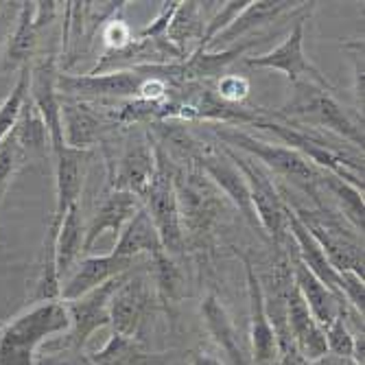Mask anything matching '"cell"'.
I'll use <instances>...</instances> for the list:
<instances>
[{
  "label": "cell",
  "mask_w": 365,
  "mask_h": 365,
  "mask_svg": "<svg viewBox=\"0 0 365 365\" xmlns=\"http://www.w3.org/2000/svg\"><path fill=\"white\" fill-rule=\"evenodd\" d=\"M252 127L269 131V134H274V138L280 140V145L297 151L319 171L337 175L363 188V151L361 149L326 134V131H319L307 125L278 120L269 116L267 110H262L260 118H256Z\"/></svg>",
  "instance_id": "6da1fadb"
},
{
  "label": "cell",
  "mask_w": 365,
  "mask_h": 365,
  "mask_svg": "<svg viewBox=\"0 0 365 365\" xmlns=\"http://www.w3.org/2000/svg\"><path fill=\"white\" fill-rule=\"evenodd\" d=\"M269 116L284 123L307 125L326 131V134L363 151V127L344 110L335 94L330 92V86H295V94L291 101L278 108L276 112H269Z\"/></svg>",
  "instance_id": "7a4b0ae2"
},
{
  "label": "cell",
  "mask_w": 365,
  "mask_h": 365,
  "mask_svg": "<svg viewBox=\"0 0 365 365\" xmlns=\"http://www.w3.org/2000/svg\"><path fill=\"white\" fill-rule=\"evenodd\" d=\"M68 328L71 315L61 300L33 304L0 335V365H33L38 348L53 335L68 333Z\"/></svg>",
  "instance_id": "3957f363"
},
{
  "label": "cell",
  "mask_w": 365,
  "mask_h": 365,
  "mask_svg": "<svg viewBox=\"0 0 365 365\" xmlns=\"http://www.w3.org/2000/svg\"><path fill=\"white\" fill-rule=\"evenodd\" d=\"M212 131L221 140V145L254 158L260 167H264L272 175L278 173L280 178L293 182L295 186H300L304 190H311V192H315V188L319 186V178L324 171L313 167V164L297 151H293L280 143L260 140L237 125H212Z\"/></svg>",
  "instance_id": "277c9868"
},
{
  "label": "cell",
  "mask_w": 365,
  "mask_h": 365,
  "mask_svg": "<svg viewBox=\"0 0 365 365\" xmlns=\"http://www.w3.org/2000/svg\"><path fill=\"white\" fill-rule=\"evenodd\" d=\"M295 217L304 223L313 239L324 250L328 262L337 272H352L363 276V235L356 232L339 212H330L326 208L307 210L291 208Z\"/></svg>",
  "instance_id": "5b68a950"
},
{
  "label": "cell",
  "mask_w": 365,
  "mask_h": 365,
  "mask_svg": "<svg viewBox=\"0 0 365 365\" xmlns=\"http://www.w3.org/2000/svg\"><path fill=\"white\" fill-rule=\"evenodd\" d=\"M155 147V143H153ZM155 160L158 169L155 175L143 197V208L147 210L158 237L162 241V247L167 254H178L184 250L186 243V232L180 215L178 204V192L173 184V164L164 155L160 147H155Z\"/></svg>",
  "instance_id": "8992f818"
},
{
  "label": "cell",
  "mask_w": 365,
  "mask_h": 365,
  "mask_svg": "<svg viewBox=\"0 0 365 365\" xmlns=\"http://www.w3.org/2000/svg\"><path fill=\"white\" fill-rule=\"evenodd\" d=\"M230 160L237 164V169L243 173L247 192H250V202L258 221V227L262 230V235H267L274 243H284L287 239V202L282 199V192L278 190L274 175L260 167V164L237 151L221 145Z\"/></svg>",
  "instance_id": "52a82bcc"
},
{
  "label": "cell",
  "mask_w": 365,
  "mask_h": 365,
  "mask_svg": "<svg viewBox=\"0 0 365 365\" xmlns=\"http://www.w3.org/2000/svg\"><path fill=\"white\" fill-rule=\"evenodd\" d=\"M313 7H315V3L307 5V9L291 24L287 38L276 48L262 53V55L247 57L245 63L250 66V68H264V71L284 73V77L293 86H302V83L330 86L328 79L319 73V68L304 53V31H307V20H309Z\"/></svg>",
  "instance_id": "ba28073f"
},
{
  "label": "cell",
  "mask_w": 365,
  "mask_h": 365,
  "mask_svg": "<svg viewBox=\"0 0 365 365\" xmlns=\"http://www.w3.org/2000/svg\"><path fill=\"white\" fill-rule=\"evenodd\" d=\"M173 184L184 230L206 232L219 217V210H223V192L195 162L184 164L182 169H173Z\"/></svg>",
  "instance_id": "9c48e42d"
},
{
  "label": "cell",
  "mask_w": 365,
  "mask_h": 365,
  "mask_svg": "<svg viewBox=\"0 0 365 365\" xmlns=\"http://www.w3.org/2000/svg\"><path fill=\"white\" fill-rule=\"evenodd\" d=\"M116 127L110 106L61 98V136L66 147L90 151Z\"/></svg>",
  "instance_id": "30bf717a"
},
{
  "label": "cell",
  "mask_w": 365,
  "mask_h": 365,
  "mask_svg": "<svg viewBox=\"0 0 365 365\" xmlns=\"http://www.w3.org/2000/svg\"><path fill=\"white\" fill-rule=\"evenodd\" d=\"M57 59L53 55H46L38 59L29 68V101L42 116L48 136H51V149L57 151L63 147L61 136V98L57 92Z\"/></svg>",
  "instance_id": "8fae6325"
},
{
  "label": "cell",
  "mask_w": 365,
  "mask_h": 365,
  "mask_svg": "<svg viewBox=\"0 0 365 365\" xmlns=\"http://www.w3.org/2000/svg\"><path fill=\"white\" fill-rule=\"evenodd\" d=\"M123 276L83 293L81 297H77V300L63 302L71 315V328H68V333H66V341H68L75 350L81 352V348L86 346L90 335L96 333L98 328L110 324V297Z\"/></svg>",
  "instance_id": "7c38bea8"
},
{
  "label": "cell",
  "mask_w": 365,
  "mask_h": 365,
  "mask_svg": "<svg viewBox=\"0 0 365 365\" xmlns=\"http://www.w3.org/2000/svg\"><path fill=\"white\" fill-rule=\"evenodd\" d=\"M195 164L206 173V178L223 192V197H227L232 204H235L241 215L254 225L258 227L252 202H250V192H247V184L243 173L237 169V164L230 160V155L225 153V149L219 145H208L202 147V151L197 153Z\"/></svg>",
  "instance_id": "4fadbf2b"
},
{
  "label": "cell",
  "mask_w": 365,
  "mask_h": 365,
  "mask_svg": "<svg viewBox=\"0 0 365 365\" xmlns=\"http://www.w3.org/2000/svg\"><path fill=\"white\" fill-rule=\"evenodd\" d=\"M155 169L158 160L151 134L138 140H131L114 162L110 173V190L131 192L143 199L155 175Z\"/></svg>",
  "instance_id": "5bb4252c"
},
{
  "label": "cell",
  "mask_w": 365,
  "mask_h": 365,
  "mask_svg": "<svg viewBox=\"0 0 365 365\" xmlns=\"http://www.w3.org/2000/svg\"><path fill=\"white\" fill-rule=\"evenodd\" d=\"M151 300V289L145 274L129 272L120 278L118 287L110 297V326L114 335L131 339L145 317V311Z\"/></svg>",
  "instance_id": "9a60e30c"
},
{
  "label": "cell",
  "mask_w": 365,
  "mask_h": 365,
  "mask_svg": "<svg viewBox=\"0 0 365 365\" xmlns=\"http://www.w3.org/2000/svg\"><path fill=\"white\" fill-rule=\"evenodd\" d=\"M53 153H55V212H53L51 227L57 230L66 212L75 204H79L90 151H79L63 145Z\"/></svg>",
  "instance_id": "2e32d148"
},
{
  "label": "cell",
  "mask_w": 365,
  "mask_h": 365,
  "mask_svg": "<svg viewBox=\"0 0 365 365\" xmlns=\"http://www.w3.org/2000/svg\"><path fill=\"white\" fill-rule=\"evenodd\" d=\"M247 276V300H250V346H252V365H274L278 359V339L276 330L264 309L262 282L256 276L254 267L245 262Z\"/></svg>",
  "instance_id": "e0dca14e"
},
{
  "label": "cell",
  "mask_w": 365,
  "mask_h": 365,
  "mask_svg": "<svg viewBox=\"0 0 365 365\" xmlns=\"http://www.w3.org/2000/svg\"><path fill=\"white\" fill-rule=\"evenodd\" d=\"M136 260L131 258H123L116 254H106V256H86L79 260V264L75 267L73 274H68V278L61 284V302L68 300H77L83 293L101 287L123 274L134 272Z\"/></svg>",
  "instance_id": "ac0fdd59"
},
{
  "label": "cell",
  "mask_w": 365,
  "mask_h": 365,
  "mask_svg": "<svg viewBox=\"0 0 365 365\" xmlns=\"http://www.w3.org/2000/svg\"><path fill=\"white\" fill-rule=\"evenodd\" d=\"M302 3H289V0H258V3H250L227 29H223L219 36L206 44L204 51H225L232 48L243 38L252 36V33L262 31L264 26L274 24L278 18H282L289 11L300 9Z\"/></svg>",
  "instance_id": "d6986e66"
},
{
  "label": "cell",
  "mask_w": 365,
  "mask_h": 365,
  "mask_svg": "<svg viewBox=\"0 0 365 365\" xmlns=\"http://www.w3.org/2000/svg\"><path fill=\"white\" fill-rule=\"evenodd\" d=\"M143 210V199L131 195V192H123V190H110L103 202L98 204V208L94 210L92 219L86 223V245L83 250H92L94 241L103 235H112L114 239L120 237L123 227L134 219L138 212Z\"/></svg>",
  "instance_id": "ffe728a7"
},
{
  "label": "cell",
  "mask_w": 365,
  "mask_h": 365,
  "mask_svg": "<svg viewBox=\"0 0 365 365\" xmlns=\"http://www.w3.org/2000/svg\"><path fill=\"white\" fill-rule=\"evenodd\" d=\"M287 326H289V335L297 354L304 361H317L328 352L324 328L311 315L309 307L304 304L302 295L295 289V284H291L289 300H287Z\"/></svg>",
  "instance_id": "44dd1931"
},
{
  "label": "cell",
  "mask_w": 365,
  "mask_h": 365,
  "mask_svg": "<svg viewBox=\"0 0 365 365\" xmlns=\"http://www.w3.org/2000/svg\"><path fill=\"white\" fill-rule=\"evenodd\" d=\"M291 272H293V284L300 291L304 304L309 307L311 315L315 317V322L326 328L333 319L339 317V313L348 307L341 297H337L333 291H330L319 278H315L304 264L295 258V254L291 252Z\"/></svg>",
  "instance_id": "7402d4cb"
},
{
  "label": "cell",
  "mask_w": 365,
  "mask_h": 365,
  "mask_svg": "<svg viewBox=\"0 0 365 365\" xmlns=\"http://www.w3.org/2000/svg\"><path fill=\"white\" fill-rule=\"evenodd\" d=\"M202 317L208 328L210 337L219 346V350L225 354L230 365H252L250 354L245 352L241 339H239V330L232 322L230 313L221 304V300L215 293H208L202 300Z\"/></svg>",
  "instance_id": "603a6c76"
},
{
  "label": "cell",
  "mask_w": 365,
  "mask_h": 365,
  "mask_svg": "<svg viewBox=\"0 0 365 365\" xmlns=\"http://www.w3.org/2000/svg\"><path fill=\"white\" fill-rule=\"evenodd\" d=\"M204 3H195V0H186L180 3L169 29H167V38L182 55H190L197 48H202L204 42V33L208 26V18L204 16Z\"/></svg>",
  "instance_id": "cb8c5ba5"
},
{
  "label": "cell",
  "mask_w": 365,
  "mask_h": 365,
  "mask_svg": "<svg viewBox=\"0 0 365 365\" xmlns=\"http://www.w3.org/2000/svg\"><path fill=\"white\" fill-rule=\"evenodd\" d=\"M112 254L123 256V258H131V260H138L140 254L151 256V260L162 256V254H167L145 208L123 227Z\"/></svg>",
  "instance_id": "d4e9b609"
},
{
  "label": "cell",
  "mask_w": 365,
  "mask_h": 365,
  "mask_svg": "<svg viewBox=\"0 0 365 365\" xmlns=\"http://www.w3.org/2000/svg\"><path fill=\"white\" fill-rule=\"evenodd\" d=\"M83 245H86V221L79 204H75L66 212V217L61 219L55 232V260H57L59 278L71 274L75 260L81 256V252H86Z\"/></svg>",
  "instance_id": "484cf974"
},
{
  "label": "cell",
  "mask_w": 365,
  "mask_h": 365,
  "mask_svg": "<svg viewBox=\"0 0 365 365\" xmlns=\"http://www.w3.org/2000/svg\"><path fill=\"white\" fill-rule=\"evenodd\" d=\"M9 138L14 140V145L22 151V155L26 160L42 158L51 149L48 129H46L42 116L38 114V110L33 108V103L29 101V94H26V101H24V106L20 110V116H18V120H16V125L11 129Z\"/></svg>",
  "instance_id": "4316f807"
},
{
  "label": "cell",
  "mask_w": 365,
  "mask_h": 365,
  "mask_svg": "<svg viewBox=\"0 0 365 365\" xmlns=\"http://www.w3.org/2000/svg\"><path fill=\"white\" fill-rule=\"evenodd\" d=\"M33 11H36V3L20 5L18 20H16L14 33L9 36V44H7V53H5V66L9 71L29 68V61L33 59V53H36L40 31L36 29Z\"/></svg>",
  "instance_id": "83f0119b"
},
{
  "label": "cell",
  "mask_w": 365,
  "mask_h": 365,
  "mask_svg": "<svg viewBox=\"0 0 365 365\" xmlns=\"http://www.w3.org/2000/svg\"><path fill=\"white\" fill-rule=\"evenodd\" d=\"M319 186H324L330 195L337 199V204L341 208V217L363 235V212H365V206H363V188L337 178V175H330V173H322L319 178Z\"/></svg>",
  "instance_id": "f1b7e54d"
},
{
  "label": "cell",
  "mask_w": 365,
  "mask_h": 365,
  "mask_svg": "<svg viewBox=\"0 0 365 365\" xmlns=\"http://www.w3.org/2000/svg\"><path fill=\"white\" fill-rule=\"evenodd\" d=\"M26 94H29V68H22L14 90L5 96V101L0 103V145L11 134V129L20 116V110L26 101Z\"/></svg>",
  "instance_id": "f546056e"
},
{
  "label": "cell",
  "mask_w": 365,
  "mask_h": 365,
  "mask_svg": "<svg viewBox=\"0 0 365 365\" xmlns=\"http://www.w3.org/2000/svg\"><path fill=\"white\" fill-rule=\"evenodd\" d=\"M346 311L348 309H344L337 319H333L324 328V337H326V350L330 354L350 356L352 359L354 356V337L359 333H356V330H350L348 319H346Z\"/></svg>",
  "instance_id": "4dcf8cb0"
},
{
  "label": "cell",
  "mask_w": 365,
  "mask_h": 365,
  "mask_svg": "<svg viewBox=\"0 0 365 365\" xmlns=\"http://www.w3.org/2000/svg\"><path fill=\"white\" fill-rule=\"evenodd\" d=\"M212 90L219 96V101L239 108V106L245 103V98L250 96L252 83L243 75H223L212 83Z\"/></svg>",
  "instance_id": "1f68e13d"
},
{
  "label": "cell",
  "mask_w": 365,
  "mask_h": 365,
  "mask_svg": "<svg viewBox=\"0 0 365 365\" xmlns=\"http://www.w3.org/2000/svg\"><path fill=\"white\" fill-rule=\"evenodd\" d=\"M153 264H155V282L162 295L167 297V300H178V295L182 291V276L175 269V264L171 262V256L162 254L153 258Z\"/></svg>",
  "instance_id": "d6a6232c"
},
{
  "label": "cell",
  "mask_w": 365,
  "mask_h": 365,
  "mask_svg": "<svg viewBox=\"0 0 365 365\" xmlns=\"http://www.w3.org/2000/svg\"><path fill=\"white\" fill-rule=\"evenodd\" d=\"M101 36H103V42H106L108 53H110V51H120V48H125L127 44H131V40H134V36H131L129 26H127L120 18L108 20V22L103 24Z\"/></svg>",
  "instance_id": "836d02e7"
},
{
  "label": "cell",
  "mask_w": 365,
  "mask_h": 365,
  "mask_svg": "<svg viewBox=\"0 0 365 365\" xmlns=\"http://www.w3.org/2000/svg\"><path fill=\"white\" fill-rule=\"evenodd\" d=\"M341 48L350 55L352 66H354V96H356V106L363 114V40H350L341 44Z\"/></svg>",
  "instance_id": "e575fe53"
},
{
  "label": "cell",
  "mask_w": 365,
  "mask_h": 365,
  "mask_svg": "<svg viewBox=\"0 0 365 365\" xmlns=\"http://www.w3.org/2000/svg\"><path fill=\"white\" fill-rule=\"evenodd\" d=\"M178 0H171V3H162V9H160V14H158V18L149 24V26H145L143 31H140V40H158V38H164L167 36V29H169V22H171V18H173V14H175V9H178Z\"/></svg>",
  "instance_id": "d590c367"
},
{
  "label": "cell",
  "mask_w": 365,
  "mask_h": 365,
  "mask_svg": "<svg viewBox=\"0 0 365 365\" xmlns=\"http://www.w3.org/2000/svg\"><path fill=\"white\" fill-rule=\"evenodd\" d=\"M309 365H359V363H356L354 359H350V356H337V354L326 352L322 359L309 361Z\"/></svg>",
  "instance_id": "8d00e7d4"
},
{
  "label": "cell",
  "mask_w": 365,
  "mask_h": 365,
  "mask_svg": "<svg viewBox=\"0 0 365 365\" xmlns=\"http://www.w3.org/2000/svg\"><path fill=\"white\" fill-rule=\"evenodd\" d=\"M188 365H223L217 356L208 354V352H195L190 356V363Z\"/></svg>",
  "instance_id": "74e56055"
}]
</instances>
